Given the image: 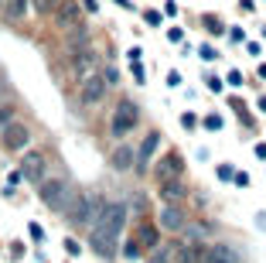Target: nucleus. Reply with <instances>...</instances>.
Instances as JSON below:
<instances>
[{"mask_svg":"<svg viewBox=\"0 0 266 263\" xmlns=\"http://www.w3.org/2000/svg\"><path fill=\"white\" fill-rule=\"evenodd\" d=\"M123 225H126V205L106 202L99 219L92 222V249L99 256H116V246L123 239Z\"/></svg>","mask_w":266,"mask_h":263,"instance_id":"1","label":"nucleus"},{"mask_svg":"<svg viewBox=\"0 0 266 263\" xmlns=\"http://www.w3.org/2000/svg\"><path fill=\"white\" fill-rule=\"evenodd\" d=\"M38 195H41V202L52 212H58V215H68L78 202V191L68 181H62V178H44L38 185Z\"/></svg>","mask_w":266,"mask_h":263,"instance_id":"2","label":"nucleus"},{"mask_svg":"<svg viewBox=\"0 0 266 263\" xmlns=\"http://www.w3.org/2000/svg\"><path fill=\"white\" fill-rule=\"evenodd\" d=\"M102 198L99 195H78V202H76V208L68 212V222L72 225H89L92 229V222L99 219V212H102Z\"/></svg>","mask_w":266,"mask_h":263,"instance_id":"3","label":"nucleus"},{"mask_svg":"<svg viewBox=\"0 0 266 263\" xmlns=\"http://www.w3.org/2000/svg\"><path fill=\"white\" fill-rule=\"evenodd\" d=\"M20 174H24V181L41 185L48 178V157H44V150H24L20 154Z\"/></svg>","mask_w":266,"mask_h":263,"instance_id":"4","label":"nucleus"},{"mask_svg":"<svg viewBox=\"0 0 266 263\" xmlns=\"http://www.w3.org/2000/svg\"><path fill=\"white\" fill-rule=\"evenodd\" d=\"M133 127H136V106L130 99H120L113 106V116H110V133L113 137H126Z\"/></svg>","mask_w":266,"mask_h":263,"instance_id":"5","label":"nucleus"},{"mask_svg":"<svg viewBox=\"0 0 266 263\" xmlns=\"http://www.w3.org/2000/svg\"><path fill=\"white\" fill-rule=\"evenodd\" d=\"M154 174H157V181H178V178H184V157L178 150L160 154L157 164H154Z\"/></svg>","mask_w":266,"mask_h":263,"instance_id":"6","label":"nucleus"},{"mask_svg":"<svg viewBox=\"0 0 266 263\" xmlns=\"http://www.w3.org/2000/svg\"><path fill=\"white\" fill-rule=\"evenodd\" d=\"M28 144H31V130H28L20 120L7 123V127L0 130V147H4V150H24Z\"/></svg>","mask_w":266,"mask_h":263,"instance_id":"7","label":"nucleus"},{"mask_svg":"<svg viewBox=\"0 0 266 263\" xmlns=\"http://www.w3.org/2000/svg\"><path fill=\"white\" fill-rule=\"evenodd\" d=\"M106 89H110V82H106L102 75H92V79L78 82V103H82V106H96V103L106 99Z\"/></svg>","mask_w":266,"mask_h":263,"instance_id":"8","label":"nucleus"},{"mask_svg":"<svg viewBox=\"0 0 266 263\" xmlns=\"http://www.w3.org/2000/svg\"><path fill=\"white\" fill-rule=\"evenodd\" d=\"M55 21L58 28H65V31H78L82 28V11H78L76 0H62L55 7Z\"/></svg>","mask_w":266,"mask_h":263,"instance_id":"9","label":"nucleus"},{"mask_svg":"<svg viewBox=\"0 0 266 263\" xmlns=\"http://www.w3.org/2000/svg\"><path fill=\"white\" fill-rule=\"evenodd\" d=\"M133 239L140 243V249H157V246H160V229H157V222H150V219H144V222L136 225Z\"/></svg>","mask_w":266,"mask_h":263,"instance_id":"10","label":"nucleus"},{"mask_svg":"<svg viewBox=\"0 0 266 263\" xmlns=\"http://www.w3.org/2000/svg\"><path fill=\"white\" fill-rule=\"evenodd\" d=\"M96 69H99V62H96L92 52H78V55H72V72H76L78 82H86V79H92Z\"/></svg>","mask_w":266,"mask_h":263,"instance_id":"11","label":"nucleus"},{"mask_svg":"<svg viewBox=\"0 0 266 263\" xmlns=\"http://www.w3.org/2000/svg\"><path fill=\"white\" fill-rule=\"evenodd\" d=\"M205 263H242L239 253L226 243H215V246H205Z\"/></svg>","mask_w":266,"mask_h":263,"instance_id":"12","label":"nucleus"},{"mask_svg":"<svg viewBox=\"0 0 266 263\" xmlns=\"http://www.w3.org/2000/svg\"><path fill=\"white\" fill-rule=\"evenodd\" d=\"M157 191H160V198H164V202H174V205L188 198V188H184L181 178H178V181H157Z\"/></svg>","mask_w":266,"mask_h":263,"instance_id":"13","label":"nucleus"},{"mask_svg":"<svg viewBox=\"0 0 266 263\" xmlns=\"http://www.w3.org/2000/svg\"><path fill=\"white\" fill-rule=\"evenodd\" d=\"M157 147H160V133H147V137H144V144L136 147V164H140V168H147V164L154 161V154H157Z\"/></svg>","mask_w":266,"mask_h":263,"instance_id":"14","label":"nucleus"},{"mask_svg":"<svg viewBox=\"0 0 266 263\" xmlns=\"http://www.w3.org/2000/svg\"><path fill=\"white\" fill-rule=\"evenodd\" d=\"M184 222H188V219H184V212L174 205V202H171L168 208H160V225H164V229L178 232V229H184Z\"/></svg>","mask_w":266,"mask_h":263,"instance_id":"15","label":"nucleus"},{"mask_svg":"<svg viewBox=\"0 0 266 263\" xmlns=\"http://www.w3.org/2000/svg\"><path fill=\"white\" fill-rule=\"evenodd\" d=\"M174 260H178V243H160L157 249H150L147 263H174Z\"/></svg>","mask_w":266,"mask_h":263,"instance_id":"16","label":"nucleus"},{"mask_svg":"<svg viewBox=\"0 0 266 263\" xmlns=\"http://www.w3.org/2000/svg\"><path fill=\"white\" fill-rule=\"evenodd\" d=\"M113 164L120 171H130L133 164H136V150H133V147H116L113 150Z\"/></svg>","mask_w":266,"mask_h":263,"instance_id":"17","label":"nucleus"},{"mask_svg":"<svg viewBox=\"0 0 266 263\" xmlns=\"http://www.w3.org/2000/svg\"><path fill=\"white\" fill-rule=\"evenodd\" d=\"M89 38H86V31L78 28V35H72L68 38V55H78V52H89V45H86Z\"/></svg>","mask_w":266,"mask_h":263,"instance_id":"18","label":"nucleus"},{"mask_svg":"<svg viewBox=\"0 0 266 263\" xmlns=\"http://www.w3.org/2000/svg\"><path fill=\"white\" fill-rule=\"evenodd\" d=\"M24 11H28V0H10L4 14H7L10 21H20V18H24Z\"/></svg>","mask_w":266,"mask_h":263,"instance_id":"19","label":"nucleus"},{"mask_svg":"<svg viewBox=\"0 0 266 263\" xmlns=\"http://www.w3.org/2000/svg\"><path fill=\"white\" fill-rule=\"evenodd\" d=\"M184 232H188L191 239H202V236L208 232V225L205 222H184Z\"/></svg>","mask_w":266,"mask_h":263,"instance_id":"20","label":"nucleus"},{"mask_svg":"<svg viewBox=\"0 0 266 263\" xmlns=\"http://www.w3.org/2000/svg\"><path fill=\"white\" fill-rule=\"evenodd\" d=\"M140 253H144V249H140V243H136V239H126V243H123V256H126V260H136V256H140Z\"/></svg>","mask_w":266,"mask_h":263,"instance_id":"21","label":"nucleus"},{"mask_svg":"<svg viewBox=\"0 0 266 263\" xmlns=\"http://www.w3.org/2000/svg\"><path fill=\"white\" fill-rule=\"evenodd\" d=\"M31 4H34V11H38V14H48V11H55L62 0H31Z\"/></svg>","mask_w":266,"mask_h":263,"instance_id":"22","label":"nucleus"},{"mask_svg":"<svg viewBox=\"0 0 266 263\" xmlns=\"http://www.w3.org/2000/svg\"><path fill=\"white\" fill-rule=\"evenodd\" d=\"M205 130H222V116H218V113L205 116Z\"/></svg>","mask_w":266,"mask_h":263,"instance_id":"23","label":"nucleus"},{"mask_svg":"<svg viewBox=\"0 0 266 263\" xmlns=\"http://www.w3.org/2000/svg\"><path fill=\"white\" fill-rule=\"evenodd\" d=\"M14 120H18V116H14V110H10V106H4V110H0V130H4L7 123H14Z\"/></svg>","mask_w":266,"mask_h":263,"instance_id":"24","label":"nucleus"},{"mask_svg":"<svg viewBox=\"0 0 266 263\" xmlns=\"http://www.w3.org/2000/svg\"><path fill=\"white\" fill-rule=\"evenodd\" d=\"M194 123H198V116H194V113H184V116H181V127L194 130Z\"/></svg>","mask_w":266,"mask_h":263,"instance_id":"25","label":"nucleus"},{"mask_svg":"<svg viewBox=\"0 0 266 263\" xmlns=\"http://www.w3.org/2000/svg\"><path fill=\"white\" fill-rule=\"evenodd\" d=\"M28 229H31V239H34V243H41V239H44V232H41V225H38V222H31Z\"/></svg>","mask_w":266,"mask_h":263,"instance_id":"26","label":"nucleus"},{"mask_svg":"<svg viewBox=\"0 0 266 263\" xmlns=\"http://www.w3.org/2000/svg\"><path fill=\"white\" fill-rule=\"evenodd\" d=\"M20 181H24V174H20V168H18V171H10V178H7V185L14 188V185H20Z\"/></svg>","mask_w":266,"mask_h":263,"instance_id":"27","label":"nucleus"},{"mask_svg":"<svg viewBox=\"0 0 266 263\" xmlns=\"http://www.w3.org/2000/svg\"><path fill=\"white\" fill-rule=\"evenodd\" d=\"M144 18H147V24H150V28H157V24H160V14H157V11H147Z\"/></svg>","mask_w":266,"mask_h":263,"instance_id":"28","label":"nucleus"},{"mask_svg":"<svg viewBox=\"0 0 266 263\" xmlns=\"http://www.w3.org/2000/svg\"><path fill=\"white\" fill-rule=\"evenodd\" d=\"M102 79H106L110 86H116V82H120V72H116V69H106V75H102Z\"/></svg>","mask_w":266,"mask_h":263,"instance_id":"29","label":"nucleus"},{"mask_svg":"<svg viewBox=\"0 0 266 263\" xmlns=\"http://www.w3.org/2000/svg\"><path fill=\"white\" fill-rule=\"evenodd\" d=\"M205 28H208V31H215V35L222 31V24H218V21H215V18H205Z\"/></svg>","mask_w":266,"mask_h":263,"instance_id":"30","label":"nucleus"},{"mask_svg":"<svg viewBox=\"0 0 266 263\" xmlns=\"http://www.w3.org/2000/svg\"><path fill=\"white\" fill-rule=\"evenodd\" d=\"M236 185H242V188L249 185V174H246V171H236Z\"/></svg>","mask_w":266,"mask_h":263,"instance_id":"31","label":"nucleus"},{"mask_svg":"<svg viewBox=\"0 0 266 263\" xmlns=\"http://www.w3.org/2000/svg\"><path fill=\"white\" fill-rule=\"evenodd\" d=\"M168 38H171V41H181V38H184V31H181V28H171V31H168Z\"/></svg>","mask_w":266,"mask_h":263,"instance_id":"32","label":"nucleus"},{"mask_svg":"<svg viewBox=\"0 0 266 263\" xmlns=\"http://www.w3.org/2000/svg\"><path fill=\"white\" fill-rule=\"evenodd\" d=\"M65 249H68V253L76 256V253H78V243H76V239H65Z\"/></svg>","mask_w":266,"mask_h":263,"instance_id":"33","label":"nucleus"},{"mask_svg":"<svg viewBox=\"0 0 266 263\" xmlns=\"http://www.w3.org/2000/svg\"><path fill=\"white\" fill-rule=\"evenodd\" d=\"M218 174H222V178H236V171L228 168V164H222V168H218Z\"/></svg>","mask_w":266,"mask_h":263,"instance_id":"34","label":"nucleus"},{"mask_svg":"<svg viewBox=\"0 0 266 263\" xmlns=\"http://www.w3.org/2000/svg\"><path fill=\"white\" fill-rule=\"evenodd\" d=\"M82 4H86V11H89V14H96V11H99V4H96V0H82Z\"/></svg>","mask_w":266,"mask_h":263,"instance_id":"35","label":"nucleus"},{"mask_svg":"<svg viewBox=\"0 0 266 263\" xmlns=\"http://www.w3.org/2000/svg\"><path fill=\"white\" fill-rule=\"evenodd\" d=\"M256 157H260V161H266V144H256Z\"/></svg>","mask_w":266,"mask_h":263,"instance_id":"36","label":"nucleus"},{"mask_svg":"<svg viewBox=\"0 0 266 263\" xmlns=\"http://www.w3.org/2000/svg\"><path fill=\"white\" fill-rule=\"evenodd\" d=\"M256 106H260V110L266 113V96H260V103H256Z\"/></svg>","mask_w":266,"mask_h":263,"instance_id":"37","label":"nucleus"},{"mask_svg":"<svg viewBox=\"0 0 266 263\" xmlns=\"http://www.w3.org/2000/svg\"><path fill=\"white\" fill-rule=\"evenodd\" d=\"M260 79H266V62H263V65H260Z\"/></svg>","mask_w":266,"mask_h":263,"instance_id":"38","label":"nucleus"},{"mask_svg":"<svg viewBox=\"0 0 266 263\" xmlns=\"http://www.w3.org/2000/svg\"><path fill=\"white\" fill-rule=\"evenodd\" d=\"M7 4H10V0H0V11H7Z\"/></svg>","mask_w":266,"mask_h":263,"instance_id":"39","label":"nucleus"}]
</instances>
